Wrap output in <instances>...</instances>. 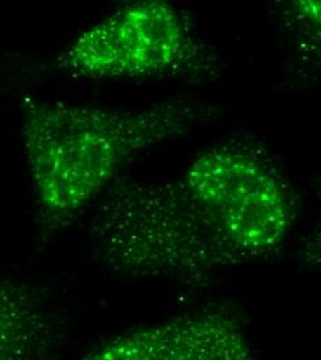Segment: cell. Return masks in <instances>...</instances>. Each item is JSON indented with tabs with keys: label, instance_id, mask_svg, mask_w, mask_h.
I'll return each mask as SVG.
<instances>
[{
	"label": "cell",
	"instance_id": "6da1fadb",
	"mask_svg": "<svg viewBox=\"0 0 321 360\" xmlns=\"http://www.w3.org/2000/svg\"><path fill=\"white\" fill-rule=\"evenodd\" d=\"M296 218L292 186L256 139L231 137L171 178H119L89 219L105 268L202 285L277 251Z\"/></svg>",
	"mask_w": 321,
	"mask_h": 360
},
{
	"label": "cell",
	"instance_id": "7a4b0ae2",
	"mask_svg": "<svg viewBox=\"0 0 321 360\" xmlns=\"http://www.w3.org/2000/svg\"><path fill=\"white\" fill-rule=\"evenodd\" d=\"M21 137L45 234L70 225L140 154L208 124L209 104L172 98L98 107L18 94Z\"/></svg>",
	"mask_w": 321,
	"mask_h": 360
},
{
	"label": "cell",
	"instance_id": "3957f363",
	"mask_svg": "<svg viewBox=\"0 0 321 360\" xmlns=\"http://www.w3.org/2000/svg\"><path fill=\"white\" fill-rule=\"evenodd\" d=\"M74 79L211 81L221 63L183 10L162 0L125 4L84 31L48 65Z\"/></svg>",
	"mask_w": 321,
	"mask_h": 360
},
{
	"label": "cell",
	"instance_id": "277c9868",
	"mask_svg": "<svg viewBox=\"0 0 321 360\" xmlns=\"http://www.w3.org/2000/svg\"><path fill=\"white\" fill-rule=\"evenodd\" d=\"M60 337L57 319L39 294L0 278V360H53Z\"/></svg>",
	"mask_w": 321,
	"mask_h": 360
},
{
	"label": "cell",
	"instance_id": "5b68a950",
	"mask_svg": "<svg viewBox=\"0 0 321 360\" xmlns=\"http://www.w3.org/2000/svg\"><path fill=\"white\" fill-rule=\"evenodd\" d=\"M278 35L288 49L291 84L321 82V0L277 1L273 7Z\"/></svg>",
	"mask_w": 321,
	"mask_h": 360
},
{
	"label": "cell",
	"instance_id": "8992f818",
	"mask_svg": "<svg viewBox=\"0 0 321 360\" xmlns=\"http://www.w3.org/2000/svg\"><path fill=\"white\" fill-rule=\"evenodd\" d=\"M176 360H254V356L234 317L222 309H207L183 316Z\"/></svg>",
	"mask_w": 321,
	"mask_h": 360
},
{
	"label": "cell",
	"instance_id": "52a82bcc",
	"mask_svg": "<svg viewBox=\"0 0 321 360\" xmlns=\"http://www.w3.org/2000/svg\"><path fill=\"white\" fill-rule=\"evenodd\" d=\"M183 316L141 327L104 344L84 360H176Z\"/></svg>",
	"mask_w": 321,
	"mask_h": 360
},
{
	"label": "cell",
	"instance_id": "ba28073f",
	"mask_svg": "<svg viewBox=\"0 0 321 360\" xmlns=\"http://www.w3.org/2000/svg\"><path fill=\"white\" fill-rule=\"evenodd\" d=\"M317 219L299 245V258L313 269L321 270V175L316 181Z\"/></svg>",
	"mask_w": 321,
	"mask_h": 360
}]
</instances>
